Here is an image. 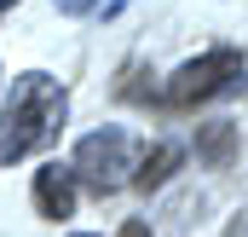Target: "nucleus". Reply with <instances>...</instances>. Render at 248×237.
<instances>
[{"label":"nucleus","instance_id":"nucleus-1","mask_svg":"<svg viewBox=\"0 0 248 237\" xmlns=\"http://www.w3.org/2000/svg\"><path fill=\"white\" fill-rule=\"evenodd\" d=\"M58 127H63V87L52 75H17L0 110V162L41 151L46 139H58Z\"/></svg>","mask_w":248,"mask_h":237},{"label":"nucleus","instance_id":"nucleus-2","mask_svg":"<svg viewBox=\"0 0 248 237\" xmlns=\"http://www.w3.org/2000/svg\"><path fill=\"white\" fill-rule=\"evenodd\" d=\"M237 75H243V52H237V47H214V52H202V58L179 64V69L168 75V87H162V104L190 110V104H202V99L225 93Z\"/></svg>","mask_w":248,"mask_h":237},{"label":"nucleus","instance_id":"nucleus-3","mask_svg":"<svg viewBox=\"0 0 248 237\" xmlns=\"http://www.w3.org/2000/svg\"><path fill=\"white\" fill-rule=\"evenodd\" d=\"M127 168H133V145H127L122 127H98V133H87V139L75 145V162H69V174L87 179L93 191H116L122 179H133Z\"/></svg>","mask_w":248,"mask_h":237},{"label":"nucleus","instance_id":"nucleus-4","mask_svg":"<svg viewBox=\"0 0 248 237\" xmlns=\"http://www.w3.org/2000/svg\"><path fill=\"white\" fill-rule=\"evenodd\" d=\"M35 208H41L46 220L75 214V174H69V168H58V162H46V168L35 174Z\"/></svg>","mask_w":248,"mask_h":237},{"label":"nucleus","instance_id":"nucleus-5","mask_svg":"<svg viewBox=\"0 0 248 237\" xmlns=\"http://www.w3.org/2000/svg\"><path fill=\"white\" fill-rule=\"evenodd\" d=\"M179 162H185V145L162 139V145H156V151H144V162L133 168V185H139V191H156V185H168V179H173Z\"/></svg>","mask_w":248,"mask_h":237},{"label":"nucleus","instance_id":"nucleus-6","mask_svg":"<svg viewBox=\"0 0 248 237\" xmlns=\"http://www.w3.org/2000/svg\"><path fill=\"white\" fill-rule=\"evenodd\" d=\"M231 151H237V127H231V121H208L202 139H196V156H202L208 168H225Z\"/></svg>","mask_w":248,"mask_h":237},{"label":"nucleus","instance_id":"nucleus-7","mask_svg":"<svg viewBox=\"0 0 248 237\" xmlns=\"http://www.w3.org/2000/svg\"><path fill=\"white\" fill-rule=\"evenodd\" d=\"M110 0H58V12L63 17H81V12H104Z\"/></svg>","mask_w":248,"mask_h":237},{"label":"nucleus","instance_id":"nucleus-8","mask_svg":"<svg viewBox=\"0 0 248 237\" xmlns=\"http://www.w3.org/2000/svg\"><path fill=\"white\" fill-rule=\"evenodd\" d=\"M116 237H150V226H144V220H127V226H122Z\"/></svg>","mask_w":248,"mask_h":237},{"label":"nucleus","instance_id":"nucleus-9","mask_svg":"<svg viewBox=\"0 0 248 237\" xmlns=\"http://www.w3.org/2000/svg\"><path fill=\"white\" fill-rule=\"evenodd\" d=\"M6 6H12V0H0V12H6Z\"/></svg>","mask_w":248,"mask_h":237},{"label":"nucleus","instance_id":"nucleus-10","mask_svg":"<svg viewBox=\"0 0 248 237\" xmlns=\"http://www.w3.org/2000/svg\"><path fill=\"white\" fill-rule=\"evenodd\" d=\"M75 237H87V232H75Z\"/></svg>","mask_w":248,"mask_h":237}]
</instances>
